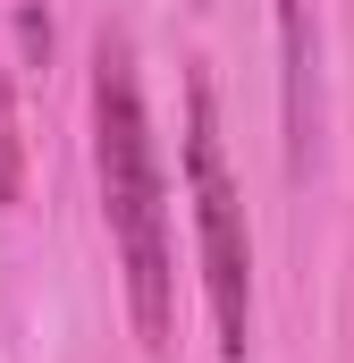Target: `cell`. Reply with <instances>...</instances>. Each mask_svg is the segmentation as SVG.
Returning a JSON list of instances; mask_svg holds the SVG:
<instances>
[{
  "label": "cell",
  "mask_w": 354,
  "mask_h": 363,
  "mask_svg": "<svg viewBox=\"0 0 354 363\" xmlns=\"http://www.w3.org/2000/svg\"><path fill=\"white\" fill-rule=\"evenodd\" d=\"M93 178H101V220H110L118 262H127L135 330H144V347H169V330H177L169 203H161V152H152V118H144L127 34L93 43Z\"/></svg>",
  "instance_id": "6da1fadb"
},
{
  "label": "cell",
  "mask_w": 354,
  "mask_h": 363,
  "mask_svg": "<svg viewBox=\"0 0 354 363\" xmlns=\"http://www.w3.org/2000/svg\"><path fill=\"white\" fill-rule=\"evenodd\" d=\"M185 186H194L202 287H211L219 355H236V363H245V347H253V237H245V194H236V178H228V152H219L211 85H194V93H185Z\"/></svg>",
  "instance_id": "7a4b0ae2"
},
{
  "label": "cell",
  "mask_w": 354,
  "mask_h": 363,
  "mask_svg": "<svg viewBox=\"0 0 354 363\" xmlns=\"http://www.w3.org/2000/svg\"><path fill=\"white\" fill-rule=\"evenodd\" d=\"M25 194V135H17V93H8V68H0V203Z\"/></svg>",
  "instance_id": "3957f363"
}]
</instances>
